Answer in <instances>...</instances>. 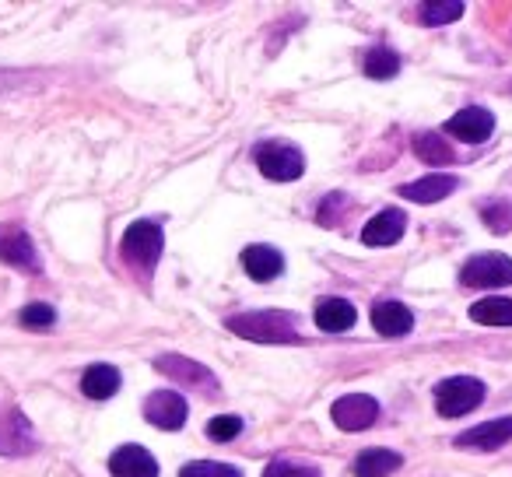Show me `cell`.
Here are the masks:
<instances>
[{"instance_id": "6da1fadb", "label": "cell", "mask_w": 512, "mask_h": 477, "mask_svg": "<svg viewBox=\"0 0 512 477\" xmlns=\"http://www.w3.org/2000/svg\"><path fill=\"white\" fill-rule=\"evenodd\" d=\"M292 313H281V309H264V313H239L228 316L225 327L232 330L235 337H246V341L256 344H299L302 334L295 327Z\"/></svg>"}, {"instance_id": "7a4b0ae2", "label": "cell", "mask_w": 512, "mask_h": 477, "mask_svg": "<svg viewBox=\"0 0 512 477\" xmlns=\"http://www.w3.org/2000/svg\"><path fill=\"white\" fill-rule=\"evenodd\" d=\"M162 250H165V232H162V225L151 218L134 221L120 239L123 264L134 267V271H141V274L155 271L158 260H162Z\"/></svg>"}, {"instance_id": "3957f363", "label": "cell", "mask_w": 512, "mask_h": 477, "mask_svg": "<svg viewBox=\"0 0 512 477\" xmlns=\"http://www.w3.org/2000/svg\"><path fill=\"white\" fill-rule=\"evenodd\" d=\"M484 383L477 376H449L435 386V411L442 418H460V414H470L474 407H481L484 400Z\"/></svg>"}, {"instance_id": "277c9868", "label": "cell", "mask_w": 512, "mask_h": 477, "mask_svg": "<svg viewBox=\"0 0 512 477\" xmlns=\"http://www.w3.org/2000/svg\"><path fill=\"white\" fill-rule=\"evenodd\" d=\"M256 169L274 183H295L306 172V155L288 141H267L256 148Z\"/></svg>"}, {"instance_id": "5b68a950", "label": "cell", "mask_w": 512, "mask_h": 477, "mask_svg": "<svg viewBox=\"0 0 512 477\" xmlns=\"http://www.w3.org/2000/svg\"><path fill=\"white\" fill-rule=\"evenodd\" d=\"M463 288H505L512 285V260L505 253H477L460 267Z\"/></svg>"}, {"instance_id": "8992f818", "label": "cell", "mask_w": 512, "mask_h": 477, "mask_svg": "<svg viewBox=\"0 0 512 477\" xmlns=\"http://www.w3.org/2000/svg\"><path fill=\"white\" fill-rule=\"evenodd\" d=\"M155 369L162 372L165 379H172V383H183V386H190V390L207 393V397L218 393V379H214V372L207 369V365L186 358V355H158Z\"/></svg>"}, {"instance_id": "52a82bcc", "label": "cell", "mask_w": 512, "mask_h": 477, "mask_svg": "<svg viewBox=\"0 0 512 477\" xmlns=\"http://www.w3.org/2000/svg\"><path fill=\"white\" fill-rule=\"evenodd\" d=\"M330 418L341 432H362V428L376 425L379 418V400L369 393H348V397H337L330 407Z\"/></svg>"}, {"instance_id": "ba28073f", "label": "cell", "mask_w": 512, "mask_h": 477, "mask_svg": "<svg viewBox=\"0 0 512 477\" xmlns=\"http://www.w3.org/2000/svg\"><path fill=\"white\" fill-rule=\"evenodd\" d=\"M0 260H4L8 267H18V271H29V274L43 271V260H39L36 243H32L29 232L18 225L0 228Z\"/></svg>"}, {"instance_id": "9c48e42d", "label": "cell", "mask_w": 512, "mask_h": 477, "mask_svg": "<svg viewBox=\"0 0 512 477\" xmlns=\"http://www.w3.org/2000/svg\"><path fill=\"white\" fill-rule=\"evenodd\" d=\"M144 418L155 428H165V432H179L190 418V404L179 397L176 390H155L148 400H144Z\"/></svg>"}, {"instance_id": "30bf717a", "label": "cell", "mask_w": 512, "mask_h": 477, "mask_svg": "<svg viewBox=\"0 0 512 477\" xmlns=\"http://www.w3.org/2000/svg\"><path fill=\"white\" fill-rule=\"evenodd\" d=\"M505 442H512V414L467 428V432L456 435L453 446L456 449H474V453H495V449H502Z\"/></svg>"}, {"instance_id": "8fae6325", "label": "cell", "mask_w": 512, "mask_h": 477, "mask_svg": "<svg viewBox=\"0 0 512 477\" xmlns=\"http://www.w3.org/2000/svg\"><path fill=\"white\" fill-rule=\"evenodd\" d=\"M36 449H39V435L32 428V421L18 407L4 411V418H0V453L25 456V453H36Z\"/></svg>"}, {"instance_id": "7c38bea8", "label": "cell", "mask_w": 512, "mask_h": 477, "mask_svg": "<svg viewBox=\"0 0 512 477\" xmlns=\"http://www.w3.org/2000/svg\"><path fill=\"white\" fill-rule=\"evenodd\" d=\"M446 130L463 144H484L491 134H495V116H491L484 106H467L456 116H449Z\"/></svg>"}, {"instance_id": "4fadbf2b", "label": "cell", "mask_w": 512, "mask_h": 477, "mask_svg": "<svg viewBox=\"0 0 512 477\" xmlns=\"http://www.w3.org/2000/svg\"><path fill=\"white\" fill-rule=\"evenodd\" d=\"M404 232H407V214L400 211V207H383V211L362 228V243L372 246V250H379V246L400 243Z\"/></svg>"}, {"instance_id": "5bb4252c", "label": "cell", "mask_w": 512, "mask_h": 477, "mask_svg": "<svg viewBox=\"0 0 512 477\" xmlns=\"http://www.w3.org/2000/svg\"><path fill=\"white\" fill-rule=\"evenodd\" d=\"M239 260H242V271H246L253 281H260V285H267V281H274V278L285 274V257L267 243L246 246Z\"/></svg>"}, {"instance_id": "9a60e30c", "label": "cell", "mask_w": 512, "mask_h": 477, "mask_svg": "<svg viewBox=\"0 0 512 477\" xmlns=\"http://www.w3.org/2000/svg\"><path fill=\"white\" fill-rule=\"evenodd\" d=\"M109 474L113 477H158V460L144 446H120L109 456Z\"/></svg>"}, {"instance_id": "2e32d148", "label": "cell", "mask_w": 512, "mask_h": 477, "mask_svg": "<svg viewBox=\"0 0 512 477\" xmlns=\"http://www.w3.org/2000/svg\"><path fill=\"white\" fill-rule=\"evenodd\" d=\"M372 327L383 337H407L414 330V313L397 299H379L372 306Z\"/></svg>"}, {"instance_id": "e0dca14e", "label": "cell", "mask_w": 512, "mask_h": 477, "mask_svg": "<svg viewBox=\"0 0 512 477\" xmlns=\"http://www.w3.org/2000/svg\"><path fill=\"white\" fill-rule=\"evenodd\" d=\"M456 186H460V179H456V176L432 172V176H421V179H414V183L397 186V193L404 200H414V204H439V200H446Z\"/></svg>"}, {"instance_id": "ac0fdd59", "label": "cell", "mask_w": 512, "mask_h": 477, "mask_svg": "<svg viewBox=\"0 0 512 477\" xmlns=\"http://www.w3.org/2000/svg\"><path fill=\"white\" fill-rule=\"evenodd\" d=\"M120 383H123L120 369L99 362V365H88L85 369V376H81V393H85L88 400H109L120 393Z\"/></svg>"}, {"instance_id": "d6986e66", "label": "cell", "mask_w": 512, "mask_h": 477, "mask_svg": "<svg viewBox=\"0 0 512 477\" xmlns=\"http://www.w3.org/2000/svg\"><path fill=\"white\" fill-rule=\"evenodd\" d=\"M404 467V456L393 453V449H362L351 463V474L355 477H390Z\"/></svg>"}, {"instance_id": "ffe728a7", "label": "cell", "mask_w": 512, "mask_h": 477, "mask_svg": "<svg viewBox=\"0 0 512 477\" xmlns=\"http://www.w3.org/2000/svg\"><path fill=\"white\" fill-rule=\"evenodd\" d=\"M316 327L327 330V334H344V330L355 327L358 320V309L351 306L348 299H323L320 306H316Z\"/></svg>"}, {"instance_id": "44dd1931", "label": "cell", "mask_w": 512, "mask_h": 477, "mask_svg": "<svg viewBox=\"0 0 512 477\" xmlns=\"http://www.w3.org/2000/svg\"><path fill=\"white\" fill-rule=\"evenodd\" d=\"M414 155L428 165H453L456 162V155L446 144V137L435 134V130H421V134H414Z\"/></svg>"}, {"instance_id": "7402d4cb", "label": "cell", "mask_w": 512, "mask_h": 477, "mask_svg": "<svg viewBox=\"0 0 512 477\" xmlns=\"http://www.w3.org/2000/svg\"><path fill=\"white\" fill-rule=\"evenodd\" d=\"M470 320L481 327H512V299H481L470 306Z\"/></svg>"}, {"instance_id": "603a6c76", "label": "cell", "mask_w": 512, "mask_h": 477, "mask_svg": "<svg viewBox=\"0 0 512 477\" xmlns=\"http://www.w3.org/2000/svg\"><path fill=\"white\" fill-rule=\"evenodd\" d=\"M362 71L369 74L372 81H390L400 74V57L390 50V46H372L362 60Z\"/></svg>"}, {"instance_id": "cb8c5ba5", "label": "cell", "mask_w": 512, "mask_h": 477, "mask_svg": "<svg viewBox=\"0 0 512 477\" xmlns=\"http://www.w3.org/2000/svg\"><path fill=\"white\" fill-rule=\"evenodd\" d=\"M463 0H432V4H421L418 22L421 25H449L456 18H463Z\"/></svg>"}, {"instance_id": "d4e9b609", "label": "cell", "mask_w": 512, "mask_h": 477, "mask_svg": "<svg viewBox=\"0 0 512 477\" xmlns=\"http://www.w3.org/2000/svg\"><path fill=\"white\" fill-rule=\"evenodd\" d=\"M481 218L495 235L512 232V200H488V204L481 207Z\"/></svg>"}, {"instance_id": "484cf974", "label": "cell", "mask_w": 512, "mask_h": 477, "mask_svg": "<svg viewBox=\"0 0 512 477\" xmlns=\"http://www.w3.org/2000/svg\"><path fill=\"white\" fill-rule=\"evenodd\" d=\"M18 323H22L25 330H53L57 309H53L50 302H32V306H25L22 313H18Z\"/></svg>"}, {"instance_id": "4316f807", "label": "cell", "mask_w": 512, "mask_h": 477, "mask_svg": "<svg viewBox=\"0 0 512 477\" xmlns=\"http://www.w3.org/2000/svg\"><path fill=\"white\" fill-rule=\"evenodd\" d=\"M179 477H242V470L218 460H193L186 467H179Z\"/></svg>"}, {"instance_id": "83f0119b", "label": "cell", "mask_w": 512, "mask_h": 477, "mask_svg": "<svg viewBox=\"0 0 512 477\" xmlns=\"http://www.w3.org/2000/svg\"><path fill=\"white\" fill-rule=\"evenodd\" d=\"M264 477H320V467L306 460H271L264 467Z\"/></svg>"}, {"instance_id": "f1b7e54d", "label": "cell", "mask_w": 512, "mask_h": 477, "mask_svg": "<svg viewBox=\"0 0 512 477\" xmlns=\"http://www.w3.org/2000/svg\"><path fill=\"white\" fill-rule=\"evenodd\" d=\"M242 432V418L239 414H218V418L207 421V439L214 442H232Z\"/></svg>"}, {"instance_id": "f546056e", "label": "cell", "mask_w": 512, "mask_h": 477, "mask_svg": "<svg viewBox=\"0 0 512 477\" xmlns=\"http://www.w3.org/2000/svg\"><path fill=\"white\" fill-rule=\"evenodd\" d=\"M344 207H348V197H344V193H330V197L320 204V225L323 228L341 225V221H344V214H341Z\"/></svg>"}]
</instances>
